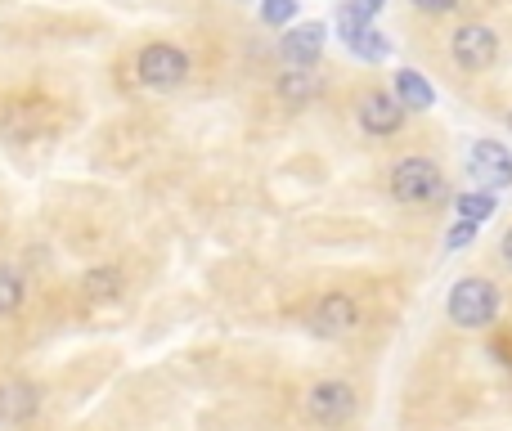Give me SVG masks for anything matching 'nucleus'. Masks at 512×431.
<instances>
[{"mask_svg": "<svg viewBox=\"0 0 512 431\" xmlns=\"http://www.w3.org/2000/svg\"><path fill=\"white\" fill-rule=\"evenodd\" d=\"M454 207H459L463 220H477L481 225V220L495 216V194H486V189H477V194H459V203Z\"/></svg>", "mask_w": 512, "mask_h": 431, "instance_id": "obj_14", "label": "nucleus"}, {"mask_svg": "<svg viewBox=\"0 0 512 431\" xmlns=\"http://www.w3.org/2000/svg\"><path fill=\"white\" fill-rule=\"evenodd\" d=\"M364 27H369V9L364 5H342V14H337V32H342V41H355Z\"/></svg>", "mask_w": 512, "mask_h": 431, "instance_id": "obj_17", "label": "nucleus"}, {"mask_svg": "<svg viewBox=\"0 0 512 431\" xmlns=\"http://www.w3.org/2000/svg\"><path fill=\"white\" fill-rule=\"evenodd\" d=\"M279 95L292 99V104H306V99L319 95V77H315V72H306V68L283 72V77H279Z\"/></svg>", "mask_w": 512, "mask_h": 431, "instance_id": "obj_12", "label": "nucleus"}, {"mask_svg": "<svg viewBox=\"0 0 512 431\" xmlns=\"http://www.w3.org/2000/svg\"><path fill=\"white\" fill-rule=\"evenodd\" d=\"M468 167H472V176H477L481 185H490V189H508L512 185V153L504 149V144H495V140L472 144Z\"/></svg>", "mask_w": 512, "mask_h": 431, "instance_id": "obj_6", "label": "nucleus"}, {"mask_svg": "<svg viewBox=\"0 0 512 431\" xmlns=\"http://www.w3.org/2000/svg\"><path fill=\"white\" fill-rule=\"evenodd\" d=\"M504 261H508V270H512V229L504 234Z\"/></svg>", "mask_w": 512, "mask_h": 431, "instance_id": "obj_21", "label": "nucleus"}, {"mask_svg": "<svg viewBox=\"0 0 512 431\" xmlns=\"http://www.w3.org/2000/svg\"><path fill=\"white\" fill-rule=\"evenodd\" d=\"M36 409H41V391H36L32 382H5V387H0V418H5V423H14V427L32 423Z\"/></svg>", "mask_w": 512, "mask_h": 431, "instance_id": "obj_10", "label": "nucleus"}, {"mask_svg": "<svg viewBox=\"0 0 512 431\" xmlns=\"http://www.w3.org/2000/svg\"><path fill=\"white\" fill-rule=\"evenodd\" d=\"M499 315V288L490 279H459L450 292V319L459 328H486Z\"/></svg>", "mask_w": 512, "mask_h": 431, "instance_id": "obj_2", "label": "nucleus"}, {"mask_svg": "<svg viewBox=\"0 0 512 431\" xmlns=\"http://www.w3.org/2000/svg\"><path fill=\"white\" fill-rule=\"evenodd\" d=\"M477 238V220H459V225L445 234V247H468Z\"/></svg>", "mask_w": 512, "mask_h": 431, "instance_id": "obj_19", "label": "nucleus"}, {"mask_svg": "<svg viewBox=\"0 0 512 431\" xmlns=\"http://www.w3.org/2000/svg\"><path fill=\"white\" fill-rule=\"evenodd\" d=\"M306 414L324 427H337L355 414V391L346 382H319L306 391Z\"/></svg>", "mask_w": 512, "mask_h": 431, "instance_id": "obj_5", "label": "nucleus"}, {"mask_svg": "<svg viewBox=\"0 0 512 431\" xmlns=\"http://www.w3.org/2000/svg\"><path fill=\"white\" fill-rule=\"evenodd\" d=\"M360 5L369 9V14H378V9H382V0H360Z\"/></svg>", "mask_w": 512, "mask_h": 431, "instance_id": "obj_22", "label": "nucleus"}, {"mask_svg": "<svg viewBox=\"0 0 512 431\" xmlns=\"http://www.w3.org/2000/svg\"><path fill=\"white\" fill-rule=\"evenodd\" d=\"M450 50H454V63H459V68H468V72H486L490 63L499 59L495 32H490V27H481V23L459 27V32H454V41H450Z\"/></svg>", "mask_w": 512, "mask_h": 431, "instance_id": "obj_4", "label": "nucleus"}, {"mask_svg": "<svg viewBox=\"0 0 512 431\" xmlns=\"http://www.w3.org/2000/svg\"><path fill=\"white\" fill-rule=\"evenodd\" d=\"M360 126L369 135H396L405 126V104L391 99L387 90H373V95L360 99Z\"/></svg>", "mask_w": 512, "mask_h": 431, "instance_id": "obj_8", "label": "nucleus"}, {"mask_svg": "<svg viewBox=\"0 0 512 431\" xmlns=\"http://www.w3.org/2000/svg\"><path fill=\"white\" fill-rule=\"evenodd\" d=\"M135 72H140L144 86L153 90H176L180 81L189 77V59L185 50H176V45H144L140 59H135Z\"/></svg>", "mask_w": 512, "mask_h": 431, "instance_id": "obj_3", "label": "nucleus"}, {"mask_svg": "<svg viewBox=\"0 0 512 431\" xmlns=\"http://www.w3.org/2000/svg\"><path fill=\"white\" fill-rule=\"evenodd\" d=\"M292 14H297V0H261V18L270 27L292 23Z\"/></svg>", "mask_w": 512, "mask_h": 431, "instance_id": "obj_18", "label": "nucleus"}, {"mask_svg": "<svg viewBox=\"0 0 512 431\" xmlns=\"http://www.w3.org/2000/svg\"><path fill=\"white\" fill-rule=\"evenodd\" d=\"M279 50H283V63L310 68V63L324 54V23H301V27H292V32H283Z\"/></svg>", "mask_w": 512, "mask_h": 431, "instance_id": "obj_9", "label": "nucleus"}, {"mask_svg": "<svg viewBox=\"0 0 512 431\" xmlns=\"http://www.w3.org/2000/svg\"><path fill=\"white\" fill-rule=\"evenodd\" d=\"M81 288H86L90 301H113L117 292H122V270H117V265L95 270V274H86V283H81Z\"/></svg>", "mask_w": 512, "mask_h": 431, "instance_id": "obj_13", "label": "nucleus"}, {"mask_svg": "<svg viewBox=\"0 0 512 431\" xmlns=\"http://www.w3.org/2000/svg\"><path fill=\"white\" fill-rule=\"evenodd\" d=\"M391 194L405 207H423V203H441L450 189H445V176L436 162L427 158H405L391 167Z\"/></svg>", "mask_w": 512, "mask_h": 431, "instance_id": "obj_1", "label": "nucleus"}, {"mask_svg": "<svg viewBox=\"0 0 512 431\" xmlns=\"http://www.w3.org/2000/svg\"><path fill=\"white\" fill-rule=\"evenodd\" d=\"M23 306V279L9 265H0V315H14Z\"/></svg>", "mask_w": 512, "mask_h": 431, "instance_id": "obj_15", "label": "nucleus"}, {"mask_svg": "<svg viewBox=\"0 0 512 431\" xmlns=\"http://www.w3.org/2000/svg\"><path fill=\"white\" fill-rule=\"evenodd\" d=\"M423 14H450V9H459V0H414Z\"/></svg>", "mask_w": 512, "mask_h": 431, "instance_id": "obj_20", "label": "nucleus"}, {"mask_svg": "<svg viewBox=\"0 0 512 431\" xmlns=\"http://www.w3.org/2000/svg\"><path fill=\"white\" fill-rule=\"evenodd\" d=\"M396 99H400L405 108H418V113H423V108L436 104V90L423 81V72L400 68V72H396Z\"/></svg>", "mask_w": 512, "mask_h": 431, "instance_id": "obj_11", "label": "nucleus"}, {"mask_svg": "<svg viewBox=\"0 0 512 431\" xmlns=\"http://www.w3.org/2000/svg\"><path fill=\"white\" fill-rule=\"evenodd\" d=\"M351 45V54H360V59H369V63H378V59H387V41H382V32L378 27H364L355 41H346Z\"/></svg>", "mask_w": 512, "mask_h": 431, "instance_id": "obj_16", "label": "nucleus"}, {"mask_svg": "<svg viewBox=\"0 0 512 431\" xmlns=\"http://www.w3.org/2000/svg\"><path fill=\"white\" fill-rule=\"evenodd\" d=\"M355 324H360V310H355V301L346 292H328L315 306V315H310V328L319 337H346L355 333Z\"/></svg>", "mask_w": 512, "mask_h": 431, "instance_id": "obj_7", "label": "nucleus"}, {"mask_svg": "<svg viewBox=\"0 0 512 431\" xmlns=\"http://www.w3.org/2000/svg\"><path fill=\"white\" fill-rule=\"evenodd\" d=\"M508 131H512V113H508Z\"/></svg>", "mask_w": 512, "mask_h": 431, "instance_id": "obj_23", "label": "nucleus"}]
</instances>
